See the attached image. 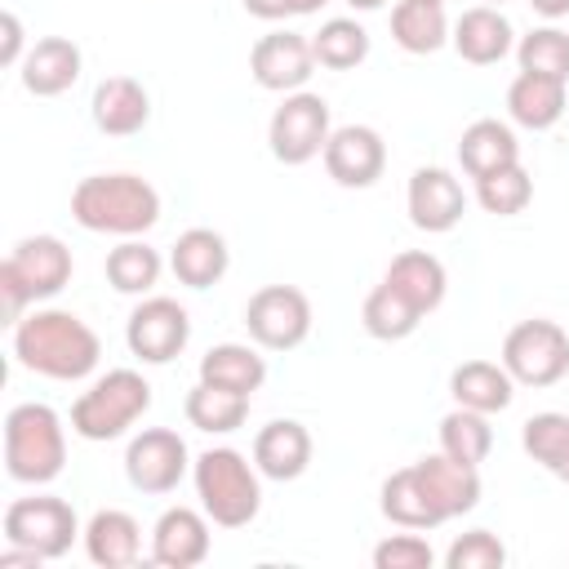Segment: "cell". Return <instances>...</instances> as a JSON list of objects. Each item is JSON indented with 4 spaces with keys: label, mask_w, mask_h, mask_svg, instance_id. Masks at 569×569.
<instances>
[{
    "label": "cell",
    "mask_w": 569,
    "mask_h": 569,
    "mask_svg": "<svg viewBox=\"0 0 569 569\" xmlns=\"http://www.w3.org/2000/svg\"><path fill=\"white\" fill-rule=\"evenodd\" d=\"M485 4H507V0H485Z\"/></svg>",
    "instance_id": "obj_46"
},
{
    "label": "cell",
    "mask_w": 569,
    "mask_h": 569,
    "mask_svg": "<svg viewBox=\"0 0 569 569\" xmlns=\"http://www.w3.org/2000/svg\"><path fill=\"white\" fill-rule=\"evenodd\" d=\"M244 329L267 351H293L311 333V298L298 284H262L244 307Z\"/></svg>",
    "instance_id": "obj_10"
},
{
    "label": "cell",
    "mask_w": 569,
    "mask_h": 569,
    "mask_svg": "<svg viewBox=\"0 0 569 569\" xmlns=\"http://www.w3.org/2000/svg\"><path fill=\"white\" fill-rule=\"evenodd\" d=\"M289 4V18H302V13H320V4H329V0H284Z\"/></svg>",
    "instance_id": "obj_44"
},
{
    "label": "cell",
    "mask_w": 569,
    "mask_h": 569,
    "mask_svg": "<svg viewBox=\"0 0 569 569\" xmlns=\"http://www.w3.org/2000/svg\"><path fill=\"white\" fill-rule=\"evenodd\" d=\"M382 516L391 525H400V529H436V525H445V516L436 511V502H431L427 485L418 480L413 462L382 480Z\"/></svg>",
    "instance_id": "obj_29"
},
{
    "label": "cell",
    "mask_w": 569,
    "mask_h": 569,
    "mask_svg": "<svg viewBox=\"0 0 569 569\" xmlns=\"http://www.w3.org/2000/svg\"><path fill=\"white\" fill-rule=\"evenodd\" d=\"M400 298H409L422 316H431L440 302H445V289H449V276H445V262L427 249H405L387 262V276H382Z\"/></svg>",
    "instance_id": "obj_23"
},
{
    "label": "cell",
    "mask_w": 569,
    "mask_h": 569,
    "mask_svg": "<svg viewBox=\"0 0 569 569\" xmlns=\"http://www.w3.org/2000/svg\"><path fill=\"white\" fill-rule=\"evenodd\" d=\"M200 382H213V387L253 396L267 382V360L249 342H218V347H209L200 356Z\"/></svg>",
    "instance_id": "obj_28"
},
{
    "label": "cell",
    "mask_w": 569,
    "mask_h": 569,
    "mask_svg": "<svg viewBox=\"0 0 569 569\" xmlns=\"http://www.w3.org/2000/svg\"><path fill=\"white\" fill-rule=\"evenodd\" d=\"M253 467L267 480H298L311 467V431L298 418H271L253 436Z\"/></svg>",
    "instance_id": "obj_18"
},
{
    "label": "cell",
    "mask_w": 569,
    "mask_h": 569,
    "mask_svg": "<svg viewBox=\"0 0 569 569\" xmlns=\"http://www.w3.org/2000/svg\"><path fill=\"white\" fill-rule=\"evenodd\" d=\"M449 569H502L507 565V547L498 542V533L489 529H467L462 538H453V547L445 551Z\"/></svg>",
    "instance_id": "obj_39"
},
{
    "label": "cell",
    "mask_w": 569,
    "mask_h": 569,
    "mask_svg": "<svg viewBox=\"0 0 569 569\" xmlns=\"http://www.w3.org/2000/svg\"><path fill=\"white\" fill-rule=\"evenodd\" d=\"M329 102L320 93H284V102L271 111V124H267V142H271V156L280 164H307L325 151L329 142Z\"/></svg>",
    "instance_id": "obj_9"
},
{
    "label": "cell",
    "mask_w": 569,
    "mask_h": 569,
    "mask_svg": "<svg viewBox=\"0 0 569 569\" xmlns=\"http://www.w3.org/2000/svg\"><path fill=\"white\" fill-rule=\"evenodd\" d=\"M160 267H164V262H160V253H156L151 244L124 236V240L107 253V284H111L116 293H133V298H142V293L156 289Z\"/></svg>",
    "instance_id": "obj_34"
},
{
    "label": "cell",
    "mask_w": 569,
    "mask_h": 569,
    "mask_svg": "<svg viewBox=\"0 0 569 569\" xmlns=\"http://www.w3.org/2000/svg\"><path fill=\"white\" fill-rule=\"evenodd\" d=\"M502 365L520 387H556L569 373V333L556 320H520L502 338Z\"/></svg>",
    "instance_id": "obj_8"
},
{
    "label": "cell",
    "mask_w": 569,
    "mask_h": 569,
    "mask_svg": "<svg viewBox=\"0 0 569 569\" xmlns=\"http://www.w3.org/2000/svg\"><path fill=\"white\" fill-rule=\"evenodd\" d=\"M182 413L196 431H209V436H227L236 427H244L249 418V396L240 391H227V387H213V382H196L182 400Z\"/></svg>",
    "instance_id": "obj_30"
},
{
    "label": "cell",
    "mask_w": 569,
    "mask_h": 569,
    "mask_svg": "<svg viewBox=\"0 0 569 569\" xmlns=\"http://www.w3.org/2000/svg\"><path fill=\"white\" fill-rule=\"evenodd\" d=\"M529 4H533V13H542V18H551V22L569 13V0H529Z\"/></svg>",
    "instance_id": "obj_43"
},
{
    "label": "cell",
    "mask_w": 569,
    "mask_h": 569,
    "mask_svg": "<svg viewBox=\"0 0 569 569\" xmlns=\"http://www.w3.org/2000/svg\"><path fill=\"white\" fill-rule=\"evenodd\" d=\"M240 4H244V13H253V18H262V22L289 18V4H284V0H240Z\"/></svg>",
    "instance_id": "obj_42"
},
{
    "label": "cell",
    "mask_w": 569,
    "mask_h": 569,
    "mask_svg": "<svg viewBox=\"0 0 569 569\" xmlns=\"http://www.w3.org/2000/svg\"><path fill=\"white\" fill-rule=\"evenodd\" d=\"M191 471L187 440L169 427H147L124 449V476L138 493H173Z\"/></svg>",
    "instance_id": "obj_12"
},
{
    "label": "cell",
    "mask_w": 569,
    "mask_h": 569,
    "mask_svg": "<svg viewBox=\"0 0 569 569\" xmlns=\"http://www.w3.org/2000/svg\"><path fill=\"white\" fill-rule=\"evenodd\" d=\"M89 111H93V124L102 133L129 138V133H138L151 120V93L133 76H107V80H98Z\"/></svg>",
    "instance_id": "obj_21"
},
{
    "label": "cell",
    "mask_w": 569,
    "mask_h": 569,
    "mask_svg": "<svg viewBox=\"0 0 569 569\" xmlns=\"http://www.w3.org/2000/svg\"><path fill=\"white\" fill-rule=\"evenodd\" d=\"M209 516L196 507H169L151 525V560L164 569H196L209 556Z\"/></svg>",
    "instance_id": "obj_16"
},
{
    "label": "cell",
    "mask_w": 569,
    "mask_h": 569,
    "mask_svg": "<svg viewBox=\"0 0 569 569\" xmlns=\"http://www.w3.org/2000/svg\"><path fill=\"white\" fill-rule=\"evenodd\" d=\"M13 356L22 369L53 378V382H80L98 369L102 342L98 333L76 316L58 307H40L13 325Z\"/></svg>",
    "instance_id": "obj_1"
},
{
    "label": "cell",
    "mask_w": 569,
    "mask_h": 569,
    "mask_svg": "<svg viewBox=\"0 0 569 569\" xmlns=\"http://www.w3.org/2000/svg\"><path fill=\"white\" fill-rule=\"evenodd\" d=\"M0 67H22V22H18V13L13 9H4L0 13Z\"/></svg>",
    "instance_id": "obj_41"
},
{
    "label": "cell",
    "mask_w": 569,
    "mask_h": 569,
    "mask_svg": "<svg viewBox=\"0 0 569 569\" xmlns=\"http://www.w3.org/2000/svg\"><path fill=\"white\" fill-rule=\"evenodd\" d=\"M360 325H365V333L378 338V342H400V338H409V333L422 325V311H418L409 298H400V293L382 280V284L369 289V298H365V307H360Z\"/></svg>",
    "instance_id": "obj_32"
},
{
    "label": "cell",
    "mask_w": 569,
    "mask_h": 569,
    "mask_svg": "<svg viewBox=\"0 0 569 569\" xmlns=\"http://www.w3.org/2000/svg\"><path fill=\"white\" fill-rule=\"evenodd\" d=\"M138 551H142V529H138V520L129 511L102 507V511L89 516V525H84V556L93 565L124 569V565L138 560Z\"/></svg>",
    "instance_id": "obj_25"
},
{
    "label": "cell",
    "mask_w": 569,
    "mask_h": 569,
    "mask_svg": "<svg viewBox=\"0 0 569 569\" xmlns=\"http://www.w3.org/2000/svg\"><path fill=\"white\" fill-rule=\"evenodd\" d=\"M311 53H316V67L351 71V67H360L369 58V31L356 18H329L311 36Z\"/></svg>",
    "instance_id": "obj_36"
},
{
    "label": "cell",
    "mask_w": 569,
    "mask_h": 569,
    "mask_svg": "<svg viewBox=\"0 0 569 569\" xmlns=\"http://www.w3.org/2000/svg\"><path fill=\"white\" fill-rule=\"evenodd\" d=\"M507 116L520 124V129H551L560 116H565V80H551V76H533V71H520L511 84H507Z\"/></svg>",
    "instance_id": "obj_27"
},
{
    "label": "cell",
    "mask_w": 569,
    "mask_h": 569,
    "mask_svg": "<svg viewBox=\"0 0 569 569\" xmlns=\"http://www.w3.org/2000/svg\"><path fill=\"white\" fill-rule=\"evenodd\" d=\"M431 560H436V551L427 538H418V529L391 533L373 547V569H431Z\"/></svg>",
    "instance_id": "obj_40"
},
{
    "label": "cell",
    "mask_w": 569,
    "mask_h": 569,
    "mask_svg": "<svg viewBox=\"0 0 569 569\" xmlns=\"http://www.w3.org/2000/svg\"><path fill=\"white\" fill-rule=\"evenodd\" d=\"M320 160H325V169H329V178L338 187L360 191V187H373L382 178V169H387V142L369 124H342V129L329 133Z\"/></svg>",
    "instance_id": "obj_14"
},
{
    "label": "cell",
    "mask_w": 569,
    "mask_h": 569,
    "mask_svg": "<svg viewBox=\"0 0 569 569\" xmlns=\"http://www.w3.org/2000/svg\"><path fill=\"white\" fill-rule=\"evenodd\" d=\"M191 480H196L200 511L218 529H244L262 507V471L240 449H227V445L204 449L191 462Z\"/></svg>",
    "instance_id": "obj_4"
},
{
    "label": "cell",
    "mask_w": 569,
    "mask_h": 569,
    "mask_svg": "<svg viewBox=\"0 0 569 569\" xmlns=\"http://www.w3.org/2000/svg\"><path fill=\"white\" fill-rule=\"evenodd\" d=\"M489 449H493L489 413L453 405V409L440 418V453H449V458H458V462L480 467V462L489 458Z\"/></svg>",
    "instance_id": "obj_35"
},
{
    "label": "cell",
    "mask_w": 569,
    "mask_h": 569,
    "mask_svg": "<svg viewBox=\"0 0 569 569\" xmlns=\"http://www.w3.org/2000/svg\"><path fill=\"white\" fill-rule=\"evenodd\" d=\"M405 204H409V222L427 236H445L462 222L467 213V196H462V182L440 169V164H422L413 169L409 178V191H405Z\"/></svg>",
    "instance_id": "obj_15"
},
{
    "label": "cell",
    "mask_w": 569,
    "mask_h": 569,
    "mask_svg": "<svg viewBox=\"0 0 569 569\" xmlns=\"http://www.w3.org/2000/svg\"><path fill=\"white\" fill-rule=\"evenodd\" d=\"M391 40L405 53H436L449 40V18L445 4L431 0H400L391 9Z\"/></svg>",
    "instance_id": "obj_31"
},
{
    "label": "cell",
    "mask_w": 569,
    "mask_h": 569,
    "mask_svg": "<svg viewBox=\"0 0 569 569\" xmlns=\"http://www.w3.org/2000/svg\"><path fill=\"white\" fill-rule=\"evenodd\" d=\"M249 71L271 93H298L316 71L311 36H302V31H267V36H258V44L249 49Z\"/></svg>",
    "instance_id": "obj_13"
},
{
    "label": "cell",
    "mask_w": 569,
    "mask_h": 569,
    "mask_svg": "<svg viewBox=\"0 0 569 569\" xmlns=\"http://www.w3.org/2000/svg\"><path fill=\"white\" fill-rule=\"evenodd\" d=\"M71 280V249L58 236H27L9 249L0 262V298H4V320L18 325L31 302H44L62 293Z\"/></svg>",
    "instance_id": "obj_5"
},
{
    "label": "cell",
    "mask_w": 569,
    "mask_h": 569,
    "mask_svg": "<svg viewBox=\"0 0 569 569\" xmlns=\"http://www.w3.org/2000/svg\"><path fill=\"white\" fill-rule=\"evenodd\" d=\"M449 44L458 49L462 62L493 67L516 49V31H511V22L498 4H471V9L458 13V22L449 31Z\"/></svg>",
    "instance_id": "obj_17"
},
{
    "label": "cell",
    "mask_w": 569,
    "mask_h": 569,
    "mask_svg": "<svg viewBox=\"0 0 569 569\" xmlns=\"http://www.w3.org/2000/svg\"><path fill=\"white\" fill-rule=\"evenodd\" d=\"M476 200H480L485 213L511 218V213H520V209L533 200V178L525 173V164H507V169H498V173L476 178Z\"/></svg>",
    "instance_id": "obj_38"
},
{
    "label": "cell",
    "mask_w": 569,
    "mask_h": 569,
    "mask_svg": "<svg viewBox=\"0 0 569 569\" xmlns=\"http://www.w3.org/2000/svg\"><path fill=\"white\" fill-rule=\"evenodd\" d=\"M67 467V427L53 405L22 400L4 413V471L18 485H49Z\"/></svg>",
    "instance_id": "obj_3"
},
{
    "label": "cell",
    "mask_w": 569,
    "mask_h": 569,
    "mask_svg": "<svg viewBox=\"0 0 569 569\" xmlns=\"http://www.w3.org/2000/svg\"><path fill=\"white\" fill-rule=\"evenodd\" d=\"M4 542H18V547H31L40 560H58L71 551L76 538H84L71 502L53 498V493H36V498H13L4 507Z\"/></svg>",
    "instance_id": "obj_7"
},
{
    "label": "cell",
    "mask_w": 569,
    "mask_h": 569,
    "mask_svg": "<svg viewBox=\"0 0 569 569\" xmlns=\"http://www.w3.org/2000/svg\"><path fill=\"white\" fill-rule=\"evenodd\" d=\"M71 218L102 236H142L160 222V191L138 173H89L71 191Z\"/></svg>",
    "instance_id": "obj_2"
},
{
    "label": "cell",
    "mask_w": 569,
    "mask_h": 569,
    "mask_svg": "<svg viewBox=\"0 0 569 569\" xmlns=\"http://www.w3.org/2000/svg\"><path fill=\"white\" fill-rule=\"evenodd\" d=\"M187 338H191V316L178 298L151 293L129 311L124 342L142 365H169L173 356H182Z\"/></svg>",
    "instance_id": "obj_11"
},
{
    "label": "cell",
    "mask_w": 569,
    "mask_h": 569,
    "mask_svg": "<svg viewBox=\"0 0 569 569\" xmlns=\"http://www.w3.org/2000/svg\"><path fill=\"white\" fill-rule=\"evenodd\" d=\"M80 67H84V58H80L76 40L44 36L22 58V89L36 93V98H58V93H67L80 80Z\"/></svg>",
    "instance_id": "obj_19"
},
{
    "label": "cell",
    "mask_w": 569,
    "mask_h": 569,
    "mask_svg": "<svg viewBox=\"0 0 569 569\" xmlns=\"http://www.w3.org/2000/svg\"><path fill=\"white\" fill-rule=\"evenodd\" d=\"M520 445H525V453H529L542 471H551L556 480L569 485V413H556V409L533 413V418L520 427Z\"/></svg>",
    "instance_id": "obj_33"
},
{
    "label": "cell",
    "mask_w": 569,
    "mask_h": 569,
    "mask_svg": "<svg viewBox=\"0 0 569 569\" xmlns=\"http://www.w3.org/2000/svg\"><path fill=\"white\" fill-rule=\"evenodd\" d=\"M151 409V382L138 369H107L71 405V431L80 440H120Z\"/></svg>",
    "instance_id": "obj_6"
},
{
    "label": "cell",
    "mask_w": 569,
    "mask_h": 569,
    "mask_svg": "<svg viewBox=\"0 0 569 569\" xmlns=\"http://www.w3.org/2000/svg\"><path fill=\"white\" fill-rule=\"evenodd\" d=\"M431 4H445V0H431Z\"/></svg>",
    "instance_id": "obj_47"
},
{
    "label": "cell",
    "mask_w": 569,
    "mask_h": 569,
    "mask_svg": "<svg viewBox=\"0 0 569 569\" xmlns=\"http://www.w3.org/2000/svg\"><path fill=\"white\" fill-rule=\"evenodd\" d=\"M413 471L427 485V493H431V502L445 520L467 516L480 502V471L471 462H458L449 453H427V458L413 462Z\"/></svg>",
    "instance_id": "obj_20"
},
{
    "label": "cell",
    "mask_w": 569,
    "mask_h": 569,
    "mask_svg": "<svg viewBox=\"0 0 569 569\" xmlns=\"http://www.w3.org/2000/svg\"><path fill=\"white\" fill-rule=\"evenodd\" d=\"M169 267H173L178 284H187V289H209V284H218V280L227 276L231 249H227V240H222L213 227H191V231H182V236L173 240Z\"/></svg>",
    "instance_id": "obj_22"
},
{
    "label": "cell",
    "mask_w": 569,
    "mask_h": 569,
    "mask_svg": "<svg viewBox=\"0 0 569 569\" xmlns=\"http://www.w3.org/2000/svg\"><path fill=\"white\" fill-rule=\"evenodd\" d=\"M347 4H351V9H360V13H369V9H382L387 0H347Z\"/></svg>",
    "instance_id": "obj_45"
},
{
    "label": "cell",
    "mask_w": 569,
    "mask_h": 569,
    "mask_svg": "<svg viewBox=\"0 0 569 569\" xmlns=\"http://www.w3.org/2000/svg\"><path fill=\"white\" fill-rule=\"evenodd\" d=\"M458 160L471 178H485V173H498L507 164H520V142L511 133V124L485 116V120H471L458 138Z\"/></svg>",
    "instance_id": "obj_26"
},
{
    "label": "cell",
    "mask_w": 569,
    "mask_h": 569,
    "mask_svg": "<svg viewBox=\"0 0 569 569\" xmlns=\"http://www.w3.org/2000/svg\"><path fill=\"white\" fill-rule=\"evenodd\" d=\"M449 396L462 409H480V413H502L516 400V378L507 373V365L498 360H462L449 373Z\"/></svg>",
    "instance_id": "obj_24"
},
{
    "label": "cell",
    "mask_w": 569,
    "mask_h": 569,
    "mask_svg": "<svg viewBox=\"0 0 569 569\" xmlns=\"http://www.w3.org/2000/svg\"><path fill=\"white\" fill-rule=\"evenodd\" d=\"M516 62H520V71L551 76V80H565L569 84V31H560V27H533L529 36H520Z\"/></svg>",
    "instance_id": "obj_37"
}]
</instances>
